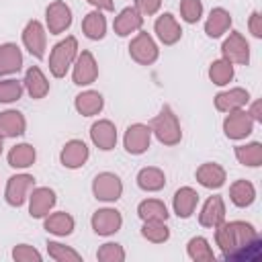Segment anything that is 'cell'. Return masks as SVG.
Instances as JSON below:
<instances>
[{"mask_svg": "<svg viewBox=\"0 0 262 262\" xmlns=\"http://www.w3.org/2000/svg\"><path fill=\"white\" fill-rule=\"evenodd\" d=\"M12 258H14L16 262H41V260H43L41 252H39L37 248L29 246V244H18V246H14V248H12Z\"/></svg>", "mask_w": 262, "mask_h": 262, "instance_id": "cell-42", "label": "cell"}, {"mask_svg": "<svg viewBox=\"0 0 262 262\" xmlns=\"http://www.w3.org/2000/svg\"><path fill=\"white\" fill-rule=\"evenodd\" d=\"M194 176H196V182L201 186L211 188V190L213 188H221L225 184V180H227L225 168L221 164H217V162H205V164H201L196 168Z\"/></svg>", "mask_w": 262, "mask_h": 262, "instance_id": "cell-20", "label": "cell"}, {"mask_svg": "<svg viewBox=\"0 0 262 262\" xmlns=\"http://www.w3.org/2000/svg\"><path fill=\"white\" fill-rule=\"evenodd\" d=\"M154 31H156V37H158L164 45H174V43H178L180 37H182V27H180V23L176 20V16L170 14V12H164V14H160V16L156 18Z\"/></svg>", "mask_w": 262, "mask_h": 262, "instance_id": "cell-18", "label": "cell"}, {"mask_svg": "<svg viewBox=\"0 0 262 262\" xmlns=\"http://www.w3.org/2000/svg\"><path fill=\"white\" fill-rule=\"evenodd\" d=\"M35 160H37V151L31 143H16L8 151V166L16 168V170H25V168L33 166Z\"/></svg>", "mask_w": 262, "mask_h": 262, "instance_id": "cell-32", "label": "cell"}, {"mask_svg": "<svg viewBox=\"0 0 262 262\" xmlns=\"http://www.w3.org/2000/svg\"><path fill=\"white\" fill-rule=\"evenodd\" d=\"M23 86H25V90L29 92V96L35 98V100L45 98L47 92H49V80H47V76L43 74V70H41L39 66H31V68L25 72Z\"/></svg>", "mask_w": 262, "mask_h": 262, "instance_id": "cell-23", "label": "cell"}, {"mask_svg": "<svg viewBox=\"0 0 262 262\" xmlns=\"http://www.w3.org/2000/svg\"><path fill=\"white\" fill-rule=\"evenodd\" d=\"M248 115L254 119V123H262V102L260 100L252 102V106L248 108Z\"/></svg>", "mask_w": 262, "mask_h": 262, "instance_id": "cell-45", "label": "cell"}, {"mask_svg": "<svg viewBox=\"0 0 262 262\" xmlns=\"http://www.w3.org/2000/svg\"><path fill=\"white\" fill-rule=\"evenodd\" d=\"M199 205V192L192 186H180L172 196V209L180 219H188Z\"/></svg>", "mask_w": 262, "mask_h": 262, "instance_id": "cell-22", "label": "cell"}, {"mask_svg": "<svg viewBox=\"0 0 262 262\" xmlns=\"http://www.w3.org/2000/svg\"><path fill=\"white\" fill-rule=\"evenodd\" d=\"M27 129V119L20 111L8 108L0 113V135L2 137H20Z\"/></svg>", "mask_w": 262, "mask_h": 262, "instance_id": "cell-26", "label": "cell"}, {"mask_svg": "<svg viewBox=\"0 0 262 262\" xmlns=\"http://www.w3.org/2000/svg\"><path fill=\"white\" fill-rule=\"evenodd\" d=\"M35 188V178L31 174H14L8 178L4 188V199L10 207H20L29 199L31 190Z\"/></svg>", "mask_w": 262, "mask_h": 262, "instance_id": "cell-9", "label": "cell"}, {"mask_svg": "<svg viewBox=\"0 0 262 262\" xmlns=\"http://www.w3.org/2000/svg\"><path fill=\"white\" fill-rule=\"evenodd\" d=\"M90 139L98 149L111 151L117 145V127H115V123L108 121V119L94 121L92 127H90Z\"/></svg>", "mask_w": 262, "mask_h": 262, "instance_id": "cell-16", "label": "cell"}, {"mask_svg": "<svg viewBox=\"0 0 262 262\" xmlns=\"http://www.w3.org/2000/svg\"><path fill=\"white\" fill-rule=\"evenodd\" d=\"M23 68V51L16 43L0 45V76L16 74Z\"/></svg>", "mask_w": 262, "mask_h": 262, "instance_id": "cell-27", "label": "cell"}, {"mask_svg": "<svg viewBox=\"0 0 262 262\" xmlns=\"http://www.w3.org/2000/svg\"><path fill=\"white\" fill-rule=\"evenodd\" d=\"M23 45L25 49L37 57V59H43L45 57V47H47V31L45 27L39 23V20H29L23 29Z\"/></svg>", "mask_w": 262, "mask_h": 262, "instance_id": "cell-11", "label": "cell"}, {"mask_svg": "<svg viewBox=\"0 0 262 262\" xmlns=\"http://www.w3.org/2000/svg\"><path fill=\"white\" fill-rule=\"evenodd\" d=\"M229 201H231L235 207H239V209L250 207V205L256 201V188H254V184H252L250 180H244V178L235 180V182L229 186Z\"/></svg>", "mask_w": 262, "mask_h": 262, "instance_id": "cell-30", "label": "cell"}, {"mask_svg": "<svg viewBox=\"0 0 262 262\" xmlns=\"http://www.w3.org/2000/svg\"><path fill=\"white\" fill-rule=\"evenodd\" d=\"M225 221V203L219 194H213L205 201V205L201 207V213H199V223L203 227H209V229H215L217 225H221Z\"/></svg>", "mask_w": 262, "mask_h": 262, "instance_id": "cell-19", "label": "cell"}, {"mask_svg": "<svg viewBox=\"0 0 262 262\" xmlns=\"http://www.w3.org/2000/svg\"><path fill=\"white\" fill-rule=\"evenodd\" d=\"M233 154H235V160L242 166L258 168L262 164V143L260 141H252V143H246V145H235Z\"/></svg>", "mask_w": 262, "mask_h": 262, "instance_id": "cell-35", "label": "cell"}, {"mask_svg": "<svg viewBox=\"0 0 262 262\" xmlns=\"http://www.w3.org/2000/svg\"><path fill=\"white\" fill-rule=\"evenodd\" d=\"M78 39L76 37H66L59 43L53 45L51 53H49V72L53 78H63L68 74V70L74 66L76 57H78Z\"/></svg>", "mask_w": 262, "mask_h": 262, "instance_id": "cell-3", "label": "cell"}, {"mask_svg": "<svg viewBox=\"0 0 262 262\" xmlns=\"http://www.w3.org/2000/svg\"><path fill=\"white\" fill-rule=\"evenodd\" d=\"M141 235L151 244H164L170 239V227L166 221H143Z\"/></svg>", "mask_w": 262, "mask_h": 262, "instance_id": "cell-37", "label": "cell"}, {"mask_svg": "<svg viewBox=\"0 0 262 262\" xmlns=\"http://www.w3.org/2000/svg\"><path fill=\"white\" fill-rule=\"evenodd\" d=\"M221 55H223V59H227L231 63L248 66L250 63V43L246 41V37L239 31H231L221 45Z\"/></svg>", "mask_w": 262, "mask_h": 262, "instance_id": "cell-8", "label": "cell"}, {"mask_svg": "<svg viewBox=\"0 0 262 262\" xmlns=\"http://www.w3.org/2000/svg\"><path fill=\"white\" fill-rule=\"evenodd\" d=\"M248 29H250V33H252L256 39L262 37V14H260L258 10H254V12L250 14V18H248Z\"/></svg>", "mask_w": 262, "mask_h": 262, "instance_id": "cell-44", "label": "cell"}, {"mask_svg": "<svg viewBox=\"0 0 262 262\" xmlns=\"http://www.w3.org/2000/svg\"><path fill=\"white\" fill-rule=\"evenodd\" d=\"M27 201H29V215L33 219H43L55 207L57 196H55V190L53 188H49V186H37V188L31 190V194H29Z\"/></svg>", "mask_w": 262, "mask_h": 262, "instance_id": "cell-14", "label": "cell"}, {"mask_svg": "<svg viewBox=\"0 0 262 262\" xmlns=\"http://www.w3.org/2000/svg\"><path fill=\"white\" fill-rule=\"evenodd\" d=\"M98 78V63L92 55V51L84 49L78 53L74 66H72V80L76 86H90Z\"/></svg>", "mask_w": 262, "mask_h": 262, "instance_id": "cell-12", "label": "cell"}, {"mask_svg": "<svg viewBox=\"0 0 262 262\" xmlns=\"http://www.w3.org/2000/svg\"><path fill=\"white\" fill-rule=\"evenodd\" d=\"M137 215L141 221H166L168 219V207L160 199H145L137 205Z\"/></svg>", "mask_w": 262, "mask_h": 262, "instance_id": "cell-33", "label": "cell"}, {"mask_svg": "<svg viewBox=\"0 0 262 262\" xmlns=\"http://www.w3.org/2000/svg\"><path fill=\"white\" fill-rule=\"evenodd\" d=\"M2 149H4V137L0 135V156H2Z\"/></svg>", "mask_w": 262, "mask_h": 262, "instance_id": "cell-47", "label": "cell"}, {"mask_svg": "<svg viewBox=\"0 0 262 262\" xmlns=\"http://www.w3.org/2000/svg\"><path fill=\"white\" fill-rule=\"evenodd\" d=\"M88 4H92L96 10H115V2L113 0H86Z\"/></svg>", "mask_w": 262, "mask_h": 262, "instance_id": "cell-46", "label": "cell"}, {"mask_svg": "<svg viewBox=\"0 0 262 262\" xmlns=\"http://www.w3.org/2000/svg\"><path fill=\"white\" fill-rule=\"evenodd\" d=\"M72 25V8L63 0H53L45 8V27L51 35H61Z\"/></svg>", "mask_w": 262, "mask_h": 262, "instance_id": "cell-10", "label": "cell"}, {"mask_svg": "<svg viewBox=\"0 0 262 262\" xmlns=\"http://www.w3.org/2000/svg\"><path fill=\"white\" fill-rule=\"evenodd\" d=\"M23 82L14 80V78H8V80H0V102L4 104H10V102H16L20 96H23Z\"/></svg>", "mask_w": 262, "mask_h": 262, "instance_id": "cell-39", "label": "cell"}, {"mask_svg": "<svg viewBox=\"0 0 262 262\" xmlns=\"http://www.w3.org/2000/svg\"><path fill=\"white\" fill-rule=\"evenodd\" d=\"M90 158V149L82 139H70L63 143L61 151H59V162L63 168L70 170H78L82 168Z\"/></svg>", "mask_w": 262, "mask_h": 262, "instance_id": "cell-15", "label": "cell"}, {"mask_svg": "<svg viewBox=\"0 0 262 262\" xmlns=\"http://www.w3.org/2000/svg\"><path fill=\"white\" fill-rule=\"evenodd\" d=\"M233 74H235L233 72V63L223 59V57L211 61V66H209V80L213 84H217V86H227L233 80Z\"/></svg>", "mask_w": 262, "mask_h": 262, "instance_id": "cell-36", "label": "cell"}, {"mask_svg": "<svg viewBox=\"0 0 262 262\" xmlns=\"http://www.w3.org/2000/svg\"><path fill=\"white\" fill-rule=\"evenodd\" d=\"M215 108L219 113H231V111H237V108H246V104L250 102V92L246 88H229V90H223L219 92L215 98Z\"/></svg>", "mask_w": 262, "mask_h": 262, "instance_id": "cell-17", "label": "cell"}, {"mask_svg": "<svg viewBox=\"0 0 262 262\" xmlns=\"http://www.w3.org/2000/svg\"><path fill=\"white\" fill-rule=\"evenodd\" d=\"M252 131H254V119L248 115L246 108H237V111L225 113L223 133H225L227 139L239 141V139H246Z\"/></svg>", "mask_w": 262, "mask_h": 262, "instance_id": "cell-6", "label": "cell"}, {"mask_svg": "<svg viewBox=\"0 0 262 262\" xmlns=\"http://www.w3.org/2000/svg\"><path fill=\"white\" fill-rule=\"evenodd\" d=\"M74 108L82 117H94L104 108V98L96 90H84L74 98Z\"/></svg>", "mask_w": 262, "mask_h": 262, "instance_id": "cell-25", "label": "cell"}, {"mask_svg": "<svg viewBox=\"0 0 262 262\" xmlns=\"http://www.w3.org/2000/svg\"><path fill=\"white\" fill-rule=\"evenodd\" d=\"M129 55L139 66H151L160 57V49H158V43L154 41V37L149 33L137 31L129 43Z\"/></svg>", "mask_w": 262, "mask_h": 262, "instance_id": "cell-4", "label": "cell"}, {"mask_svg": "<svg viewBox=\"0 0 262 262\" xmlns=\"http://www.w3.org/2000/svg\"><path fill=\"white\" fill-rule=\"evenodd\" d=\"M96 260H100V262H123L125 260V250L117 242H106L98 248Z\"/></svg>", "mask_w": 262, "mask_h": 262, "instance_id": "cell-40", "label": "cell"}, {"mask_svg": "<svg viewBox=\"0 0 262 262\" xmlns=\"http://www.w3.org/2000/svg\"><path fill=\"white\" fill-rule=\"evenodd\" d=\"M229 27H231V14H229V10H225V8H221V6L213 8V10L209 12L207 20H205V33H207V37H211V39L221 37L223 33L229 31Z\"/></svg>", "mask_w": 262, "mask_h": 262, "instance_id": "cell-28", "label": "cell"}, {"mask_svg": "<svg viewBox=\"0 0 262 262\" xmlns=\"http://www.w3.org/2000/svg\"><path fill=\"white\" fill-rule=\"evenodd\" d=\"M82 33L92 39V41H100L106 35V18L102 14V10H90L84 20H82Z\"/></svg>", "mask_w": 262, "mask_h": 262, "instance_id": "cell-31", "label": "cell"}, {"mask_svg": "<svg viewBox=\"0 0 262 262\" xmlns=\"http://www.w3.org/2000/svg\"><path fill=\"white\" fill-rule=\"evenodd\" d=\"M151 135L162 143V145H176L182 139V129H180V121L176 117V113L172 111L170 104H164L160 108V113L151 119L149 123Z\"/></svg>", "mask_w": 262, "mask_h": 262, "instance_id": "cell-2", "label": "cell"}, {"mask_svg": "<svg viewBox=\"0 0 262 262\" xmlns=\"http://www.w3.org/2000/svg\"><path fill=\"white\" fill-rule=\"evenodd\" d=\"M186 254H188V258L194 260V262H213V260H215V252H213L209 239L203 237V235H194V237L188 239V244H186Z\"/></svg>", "mask_w": 262, "mask_h": 262, "instance_id": "cell-34", "label": "cell"}, {"mask_svg": "<svg viewBox=\"0 0 262 262\" xmlns=\"http://www.w3.org/2000/svg\"><path fill=\"white\" fill-rule=\"evenodd\" d=\"M137 186L145 192H158L166 186V174L164 170L156 168V166H145L137 172Z\"/></svg>", "mask_w": 262, "mask_h": 262, "instance_id": "cell-29", "label": "cell"}, {"mask_svg": "<svg viewBox=\"0 0 262 262\" xmlns=\"http://www.w3.org/2000/svg\"><path fill=\"white\" fill-rule=\"evenodd\" d=\"M135 8L141 16H154L162 8V0H135Z\"/></svg>", "mask_w": 262, "mask_h": 262, "instance_id": "cell-43", "label": "cell"}, {"mask_svg": "<svg viewBox=\"0 0 262 262\" xmlns=\"http://www.w3.org/2000/svg\"><path fill=\"white\" fill-rule=\"evenodd\" d=\"M92 194L102 203H115L123 194V182L115 172H100L92 180Z\"/></svg>", "mask_w": 262, "mask_h": 262, "instance_id": "cell-5", "label": "cell"}, {"mask_svg": "<svg viewBox=\"0 0 262 262\" xmlns=\"http://www.w3.org/2000/svg\"><path fill=\"white\" fill-rule=\"evenodd\" d=\"M151 143V129L145 123H133L127 127L123 135V147L131 156H141L149 149Z\"/></svg>", "mask_w": 262, "mask_h": 262, "instance_id": "cell-7", "label": "cell"}, {"mask_svg": "<svg viewBox=\"0 0 262 262\" xmlns=\"http://www.w3.org/2000/svg\"><path fill=\"white\" fill-rule=\"evenodd\" d=\"M141 27H143V16L137 12L135 6L123 8V10L115 16V20H113V29H115V33H117L119 37H129L131 33L141 31Z\"/></svg>", "mask_w": 262, "mask_h": 262, "instance_id": "cell-21", "label": "cell"}, {"mask_svg": "<svg viewBox=\"0 0 262 262\" xmlns=\"http://www.w3.org/2000/svg\"><path fill=\"white\" fill-rule=\"evenodd\" d=\"M47 254L55 262H80L82 260V254H78L74 248L63 246L59 242H51V239L47 242Z\"/></svg>", "mask_w": 262, "mask_h": 262, "instance_id": "cell-38", "label": "cell"}, {"mask_svg": "<svg viewBox=\"0 0 262 262\" xmlns=\"http://www.w3.org/2000/svg\"><path fill=\"white\" fill-rule=\"evenodd\" d=\"M180 16L184 23H199L203 16V2L201 0H180Z\"/></svg>", "mask_w": 262, "mask_h": 262, "instance_id": "cell-41", "label": "cell"}, {"mask_svg": "<svg viewBox=\"0 0 262 262\" xmlns=\"http://www.w3.org/2000/svg\"><path fill=\"white\" fill-rule=\"evenodd\" d=\"M90 225L94 229L96 235H113L121 229L123 225V215L121 211L113 209V207H104V209H98L92 213V219H90Z\"/></svg>", "mask_w": 262, "mask_h": 262, "instance_id": "cell-13", "label": "cell"}, {"mask_svg": "<svg viewBox=\"0 0 262 262\" xmlns=\"http://www.w3.org/2000/svg\"><path fill=\"white\" fill-rule=\"evenodd\" d=\"M215 244L223 252L225 260H260V235L248 221H223L215 227Z\"/></svg>", "mask_w": 262, "mask_h": 262, "instance_id": "cell-1", "label": "cell"}, {"mask_svg": "<svg viewBox=\"0 0 262 262\" xmlns=\"http://www.w3.org/2000/svg\"><path fill=\"white\" fill-rule=\"evenodd\" d=\"M43 219H45V221H43L45 231H47V233H53V235H57V237H66V235H70V233L74 231V227H76L74 217H72L70 213H66V211L47 213Z\"/></svg>", "mask_w": 262, "mask_h": 262, "instance_id": "cell-24", "label": "cell"}]
</instances>
